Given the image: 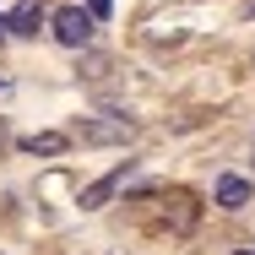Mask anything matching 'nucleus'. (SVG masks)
Here are the masks:
<instances>
[{
    "instance_id": "9",
    "label": "nucleus",
    "mask_w": 255,
    "mask_h": 255,
    "mask_svg": "<svg viewBox=\"0 0 255 255\" xmlns=\"http://www.w3.org/2000/svg\"><path fill=\"white\" fill-rule=\"evenodd\" d=\"M234 255H255V250H234Z\"/></svg>"
},
{
    "instance_id": "7",
    "label": "nucleus",
    "mask_w": 255,
    "mask_h": 255,
    "mask_svg": "<svg viewBox=\"0 0 255 255\" xmlns=\"http://www.w3.org/2000/svg\"><path fill=\"white\" fill-rule=\"evenodd\" d=\"M82 76H87V82H98V76H109V54H82Z\"/></svg>"
},
{
    "instance_id": "8",
    "label": "nucleus",
    "mask_w": 255,
    "mask_h": 255,
    "mask_svg": "<svg viewBox=\"0 0 255 255\" xmlns=\"http://www.w3.org/2000/svg\"><path fill=\"white\" fill-rule=\"evenodd\" d=\"M109 11H114V0H87V16H93V22H103Z\"/></svg>"
},
{
    "instance_id": "6",
    "label": "nucleus",
    "mask_w": 255,
    "mask_h": 255,
    "mask_svg": "<svg viewBox=\"0 0 255 255\" xmlns=\"http://www.w3.org/2000/svg\"><path fill=\"white\" fill-rule=\"evenodd\" d=\"M71 147V136H54V130H38V136H22V152H33V157H60Z\"/></svg>"
},
{
    "instance_id": "10",
    "label": "nucleus",
    "mask_w": 255,
    "mask_h": 255,
    "mask_svg": "<svg viewBox=\"0 0 255 255\" xmlns=\"http://www.w3.org/2000/svg\"><path fill=\"white\" fill-rule=\"evenodd\" d=\"M0 38H5V22H0Z\"/></svg>"
},
{
    "instance_id": "2",
    "label": "nucleus",
    "mask_w": 255,
    "mask_h": 255,
    "mask_svg": "<svg viewBox=\"0 0 255 255\" xmlns=\"http://www.w3.org/2000/svg\"><path fill=\"white\" fill-rule=\"evenodd\" d=\"M49 27H54V38H60L65 49H87V44H93V27H98V22H93L82 5H60V11L49 16Z\"/></svg>"
},
{
    "instance_id": "5",
    "label": "nucleus",
    "mask_w": 255,
    "mask_h": 255,
    "mask_svg": "<svg viewBox=\"0 0 255 255\" xmlns=\"http://www.w3.org/2000/svg\"><path fill=\"white\" fill-rule=\"evenodd\" d=\"M5 27L22 33V38H33V33L44 27V5H38V0H16V11L5 16Z\"/></svg>"
},
{
    "instance_id": "3",
    "label": "nucleus",
    "mask_w": 255,
    "mask_h": 255,
    "mask_svg": "<svg viewBox=\"0 0 255 255\" xmlns=\"http://www.w3.org/2000/svg\"><path fill=\"white\" fill-rule=\"evenodd\" d=\"M125 174H130V163H125V168H114V174H103L98 185H87V190H82V212H98V206H109V196L125 185Z\"/></svg>"
},
{
    "instance_id": "4",
    "label": "nucleus",
    "mask_w": 255,
    "mask_h": 255,
    "mask_svg": "<svg viewBox=\"0 0 255 255\" xmlns=\"http://www.w3.org/2000/svg\"><path fill=\"white\" fill-rule=\"evenodd\" d=\"M212 201L223 206V212H239V206L250 201V179H239V174H223V179H217V190H212Z\"/></svg>"
},
{
    "instance_id": "1",
    "label": "nucleus",
    "mask_w": 255,
    "mask_h": 255,
    "mask_svg": "<svg viewBox=\"0 0 255 255\" xmlns=\"http://www.w3.org/2000/svg\"><path fill=\"white\" fill-rule=\"evenodd\" d=\"M76 136H82V141H130V136H136V120H130L125 109H109V114H87V120L76 125Z\"/></svg>"
}]
</instances>
